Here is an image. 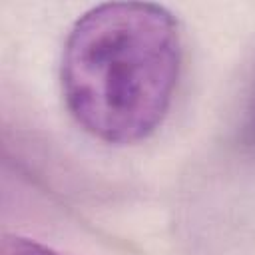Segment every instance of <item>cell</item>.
Returning <instances> with one entry per match:
<instances>
[{
	"instance_id": "1",
	"label": "cell",
	"mask_w": 255,
	"mask_h": 255,
	"mask_svg": "<svg viewBox=\"0 0 255 255\" xmlns=\"http://www.w3.org/2000/svg\"><path fill=\"white\" fill-rule=\"evenodd\" d=\"M183 60L177 18L151 2H108L68 32L60 62L74 122L108 145L147 139L165 120Z\"/></svg>"
},
{
	"instance_id": "2",
	"label": "cell",
	"mask_w": 255,
	"mask_h": 255,
	"mask_svg": "<svg viewBox=\"0 0 255 255\" xmlns=\"http://www.w3.org/2000/svg\"><path fill=\"white\" fill-rule=\"evenodd\" d=\"M2 255H62V253L30 237L6 235L2 241Z\"/></svg>"
},
{
	"instance_id": "3",
	"label": "cell",
	"mask_w": 255,
	"mask_h": 255,
	"mask_svg": "<svg viewBox=\"0 0 255 255\" xmlns=\"http://www.w3.org/2000/svg\"><path fill=\"white\" fill-rule=\"evenodd\" d=\"M251 135H253V139H255V112H253V120H251Z\"/></svg>"
}]
</instances>
